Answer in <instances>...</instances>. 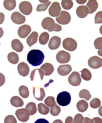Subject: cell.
<instances>
[{
  "mask_svg": "<svg viewBox=\"0 0 102 123\" xmlns=\"http://www.w3.org/2000/svg\"><path fill=\"white\" fill-rule=\"evenodd\" d=\"M83 123H93V121L92 119L87 117H85Z\"/></svg>",
  "mask_w": 102,
  "mask_h": 123,
  "instance_id": "ee69618b",
  "label": "cell"
},
{
  "mask_svg": "<svg viewBox=\"0 0 102 123\" xmlns=\"http://www.w3.org/2000/svg\"><path fill=\"white\" fill-rule=\"evenodd\" d=\"M49 35L47 32H43L39 37V42L41 45H44L48 43L49 40Z\"/></svg>",
  "mask_w": 102,
  "mask_h": 123,
  "instance_id": "f1b7e54d",
  "label": "cell"
},
{
  "mask_svg": "<svg viewBox=\"0 0 102 123\" xmlns=\"http://www.w3.org/2000/svg\"><path fill=\"white\" fill-rule=\"evenodd\" d=\"M70 55L69 53L64 50L59 51L56 55L57 60L60 64L68 63L70 60Z\"/></svg>",
  "mask_w": 102,
  "mask_h": 123,
  "instance_id": "ba28073f",
  "label": "cell"
},
{
  "mask_svg": "<svg viewBox=\"0 0 102 123\" xmlns=\"http://www.w3.org/2000/svg\"><path fill=\"white\" fill-rule=\"evenodd\" d=\"M38 34L37 32L33 31L27 38V42L29 47L36 43L38 41Z\"/></svg>",
  "mask_w": 102,
  "mask_h": 123,
  "instance_id": "ffe728a7",
  "label": "cell"
},
{
  "mask_svg": "<svg viewBox=\"0 0 102 123\" xmlns=\"http://www.w3.org/2000/svg\"><path fill=\"white\" fill-rule=\"evenodd\" d=\"M88 64L92 68H99L102 66V59L97 56H93L89 59Z\"/></svg>",
  "mask_w": 102,
  "mask_h": 123,
  "instance_id": "8fae6325",
  "label": "cell"
},
{
  "mask_svg": "<svg viewBox=\"0 0 102 123\" xmlns=\"http://www.w3.org/2000/svg\"><path fill=\"white\" fill-rule=\"evenodd\" d=\"M5 15L2 12H0V25L2 24L4 22L5 19Z\"/></svg>",
  "mask_w": 102,
  "mask_h": 123,
  "instance_id": "7dc6e473",
  "label": "cell"
},
{
  "mask_svg": "<svg viewBox=\"0 0 102 123\" xmlns=\"http://www.w3.org/2000/svg\"><path fill=\"white\" fill-rule=\"evenodd\" d=\"M79 97L81 98H85L86 101H89L91 98V95L90 92L86 89H82L81 91L79 93Z\"/></svg>",
  "mask_w": 102,
  "mask_h": 123,
  "instance_id": "1f68e13d",
  "label": "cell"
},
{
  "mask_svg": "<svg viewBox=\"0 0 102 123\" xmlns=\"http://www.w3.org/2000/svg\"><path fill=\"white\" fill-rule=\"evenodd\" d=\"M40 69L43 71L44 76H49L53 73L54 70L53 65L48 63H46L43 64Z\"/></svg>",
  "mask_w": 102,
  "mask_h": 123,
  "instance_id": "d6986e66",
  "label": "cell"
},
{
  "mask_svg": "<svg viewBox=\"0 0 102 123\" xmlns=\"http://www.w3.org/2000/svg\"><path fill=\"white\" fill-rule=\"evenodd\" d=\"M4 123H17L16 118L12 115H9L5 117L4 120Z\"/></svg>",
  "mask_w": 102,
  "mask_h": 123,
  "instance_id": "f35d334b",
  "label": "cell"
},
{
  "mask_svg": "<svg viewBox=\"0 0 102 123\" xmlns=\"http://www.w3.org/2000/svg\"><path fill=\"white\" fill-rule=\"evenodd\" d=\"M71 19L70 14L65 11H62L60 15L56 18L57 22L62 25L68 24L70 22Z\"/></svg>",
  "mask_w": 102,
  "mask_h": 123,
  "instance_id": "5b68a950",
  "label": "cell"
},
{
  "mask_svg": "<svg viewBox=\"0 0 102 123\" xmlns=\"http://www.w3.org/2000/svg\"><path fill=\"white\" fill-rule=\"evenodd\" d=\"M4 32L1 27H0V38H1L3 36Z\"/></svg>",
  "mask_w": 102,
  "mask_h": 123,
  "instance_id": "816d5d0a",
  "label": "cell"
},
{
  "mask_svg": "<svg viewBox=\"0 0 102 123\" xmlns=\"http://www.w3.org/2000/svg\"><path fill=\"white\" fill-rule=\"evenodd\" d=\"M90 106L92 108L97 109L101 106V101L99 99L96 98L91 100L90 103Z\"/></svg>",
  "mask_w": 102,
  "mask_h": 123,
  "instance_id": "d590c367",
  "label": "cell"
},
{
  "mask_svg": "<svg viewBox=\"0 0 102 123\" xmlns=\"http://www.w3.org/2000/svg\"><path fill=\"white\" fill-rule=\"evenodd\" d=\"M61 39L59 37L54 36L51 38L48 44L49 48L52 50L59 48L61 44Z\"/></svg>",
  "mask_w": 102,
  "mask_h": 123,
  "instance_id": "9a60e30c",
  "label": "cell"
},
{
  "mask_svg": "<svg viewBox=\"0 0 102 123\" xmlns=\"http://www.w3.org/2000/svg\"><path fill=\"white\" fill-rule=\"evenodd\" d=\"M98 114L101 117H102V105L100 107L98 110Z\"/></svg>",
  "mask_w": 102,
  "mask_h": 123,
  "instance_id": "f907efd6",
  "label": "cell"
},
{
  "mask_svg": "<svg viewBox=\"0 0 102 123\" xmlns=\"http://www.w3.org/2000/svg\"><path fill=\"white\" fill-rule=\"evenodd\" d=\"M65 123H73V119L72 117L69 116L66 118Z\"/></svg>",
  "mask_w": 102,
  "mask_h": 123,
  "instance_id": "bcb514c9",
  "label": "cell"
},
{
  "mask_svg": "<svg viewBox=\"0 0 102 123\" xmlns=\"http://www.w3.org/2000/svg\"><path fill=\"white\" fill-rule=\"evenodd\" d=\"M41 25L44 29L48 30L49 32H59L62 30L61 26L55 23L54 19L50 17L44 19L41 23Z\"/></svg>",
  "mask_w": 102,
  "mask_h": 123,
  "instance_id": "7a4b0ae2",
  "label": "cell"
},
{
  "mask_svg": "<svg viewBox=\"0 0 102 123\" xmlns=\"http://www.w3.org/2000/svg\"><path fill=\"white\" fill-rule=\"evenodd\" d=\"M63 46L65 49L72 52L76 49L77 47V43L73 38H67L63 41Z\"/></svg>",
  "mask_w": 102,
  "mask_h": 123,
  "instance_id": "277c9868",
  "label": "cell"
},
{
  "mask_svg": "<svg viewBox=\"0 0 102 123\" xmlns=\"http://www.w3.org/2000/svg\"><path fill=\"white\" fill-rule=\"evenodd\" d=\"M19 93L20 96L23 98H27L29 96V93L28 88L24 85L21 86L19 89Z\"/></svg>",
  "mask_w": 102,
  "mask_h": 123,
  "instance_id": "f546056e",
  "label": "cell"
},
{
  "mask_svg": "<svg viewBox=\"0 0 102 123\" xmlns=\"http://www.w3.org/2000/svg\"><path fill=\"white\" fill-rule=\"evenodd\" d=\"M61 111L60 106L58 105L56 103V104L54 107L50 108L49 112L50 114L54 116H56L60 114Z\"/></svg>",
  "mask_w": 102,
  "mask_h": 123,
  "instance_id": "e575fe53",
  "label": "cell"
},
{
  "mask_svg": "<svg viewBox=\"0 0 102 123\" xmlns=\"http://www.w3.org/2000/svg\"><path fill=\"white\" fill-rule=\"evenodd\" d=\"M72 68L69 64L60 65L58 68V72L62 76L68 75L71 72Z\"/></svg>",
  "mask_w": 102,
  "mask_h": 123,
  "instance_id": "e0dca14e",
  "label": "cell"
},
{
  "mask_svg": "<svg viewBox=\"0 0 102 123\" xmlns=\"http://www.w3.org/2000/svg\"><path fill=\"white\" fill-rule=\"evenodd\" d=\"M98 2L95 0L88 1L86 4V6L89 9V14H92L95 12L98 9Z\"/></svg>",
  "mask_w": 102,
  "mask_h": 123,
  "instance_id": "7402d4cb",
  "label": "cell"
},
{
  "mask_svg": "<svg viewBox=\"0 0 102 123\" xmlns=\"http://www.w3.org/2000/svg\"><path fill=\"white\" fill-rule=\"evenodd\" d=\"M17 70L20 75L23 77H25L29 74L30 69L27 63L22 62L18 65Z\"/></svg>",
  "mask_w": 102,
  "mask_h": 123,
  "instance_id": "2e32d148",
  "label": "cell"
},
{
  "mask_svg": "<svg viewBox=\"0 0 102 123\" xmlns=\"http://www.w3.org/2000/svg\"><path fill=\"white\" fill-rule=\"evenodd\" d=\"M61 5L64 9L69 10L73 7V3L72 0H62Z\"/></svg>",
  "mask_w": 102,
  "mask_h": 123,
  "instance_id": "836d02e7",
  "label": "cell"
},
{
  "mask_svg": "<svg viewBox=\"0 0 102 123\" xmlns=\"http://www.w3.org/2000/svg\"><path fill=\"white\" fill-rule=\"evenodd\" d=\"M3 6L7 10H12L16 7V1L15 0H5L4 1Z\"/></svg>",
  "mask_w": 102,
  "mask_h": 123,
  "instance_id": "d4e9b609",
  "label": "cell"
},
{
  "mask_svg": "<svg viewBox=\"0 0 102 123\" xmlns=\"http://www.w3.org/2000/svg\"><path fill=\"white\" fill-rule=\"evenodd\" d=\"M80 72H81V76L83 79L87 81L91 80L92 74L91 72L88 69L85 68Z\"/></svg>",
  "mask_w": 102,
  "mask_h": 123,
  "instance_id": "4dcf8cb0",
  "label": "cell"
},
{
  "mask_svg": "<svg viewBox=\"0 0 102 123\" xmlns=\"http://www.w3.org/2000/svg\"><path fill=\"white\" fill-rule=\"evenodd\" d=\"M25 108L29 112L30 116L35 114L38 111L36 104L33 102H29L27 104Z\"/></svg>",
  "mask_w": 102,
  "mask_h": 123,
  "instance_id": "4316f807",
  "label": "cell"
},
{
  "mask_svg": "<svg viewBox=\"0 0 102 123\" xmlns=\"http://www.w3.org/2000/svg\"><path fill=\"white\" fill-rule=\"evenodd\" d=\"M94 45L96 49L102 50V37L97 38L95 40Z\"/></svg>",
  "mask_w": 102,
  "mask_h": 123,
  "instance_id": "74e56055",
  "label": "cell"
},
{
  "mask_svg": "<svg viewBox=\"0 0 102 123\" xmlns=\"http://www.w3.org/2000/svg\"><path fill=\"white\" fill-rule=\"evenodd\" d=\"M44 55L39 50L33 49L28 52L27 60L30 64L35 67L38 66L43 62Z\"/></svg>",
  "mask_w": 102,
  "mask_h": 123,
  "instance_id": "6da1fadb",
  "label": "cell"
},
{
  "mask_svg": "<svg viewBox=\"0 0 102 123\" xmlns=\"http://www.w3.org/2000/svg\"><path fill=\"white\" fill-rule=\"evenodd\" d=\"M71 96L69 93L63 91L58 94L56 101L59 105L66 106L70 103Z\"/></svg>",
  "mask_w": 102,
  "mask_h": 123,
  "instance_id": "3957f363",
  "label": "cell"
},
{
  "mask_svg": "<svg viewBox=\"0 0 102 123\" xmlns=\"http://www.w3.org/2000/svg\"><path fill=\"white\" fill-rule=\"evenodd\" d=\"M11 45L13 49L16 52H21L23 50V45L18 39H13L11 42Z\"/></svg>",
  "mask_w": 102,
  "mask_h": 123,
  "instance_id": "44dd1931",
  "label": "cell"
},
{
  "mask_svg": "<svg viewBox=\"0 0 102 123\" xmlns=\"http://www.w3.org/2000/svg\"><path fill=\"white\" fill-rule=\"evenodd\" d=\"M84 120V117L82 115L78 113L74 117L73 123H83Z\"/></svg>",
  "mask_w": 102,
  "mask_h": 123,
  "instance_id": "ab89813d",
  "label": "cell"
},
{
  "mask_svg": "<svg viewBox=\"0 0 102 123\" xmlns=\"http://www.w3.org/2000/svg\"><path fill=\"white\" fill-rule=\"evenodd\" d=\"M68 80L71 85L73 86H78L81 83V76L78 72H73L69 76Z\"/></svg>",
  "mask_w": 102,
  "mask_h": 123,
  "instance_id": "52a82bcc",
  "label": "cell"
},
{
  "mask_svg": "<svg viewBox=\"0 0 102 123\" xmlns=\"http://www.w3.org/2000/svg\"><path fill=\"white\" fill-rule=\"evenodd\" d=\"M20 11L24 15H28L32 11V6L31 3L27 1L21 2L19 5Z\"/></svg>",
  "mask_w": 102,
  "mask_h": 123,
  "instance_id": "9c48e42d",
  "label": "cell"
},
{
  "mask_svg": "<svg viewBox=\"0 0 102 123\" xmlns=\"http://www.w3.org/2000/svg\"><path fill=\"white\" fill-rule=\"evenodd\" d=\"M5 76L3 74L0 73V87L2 86L5 83Z\"/></svg>",
  "mask_w": 102,
  "mask_h": 123,
  "instance_id": "b9f144b4",
  "label": "cell"
},
{
  "mask_svg": "<svg viewBox=\"0 0 102 123\" xmlns=\"http://www.w3.org/2000/svg\"><path fill=\"white\" fill-rule=\"evenodd\" d=\"M33 94L35 99L38 101H42L45 97L44 89L40 87H32Z\"/></svg>",
  "mask_w": 102,
  "mask_h": 123,
  "instance_id": "4fadbf2b",
  "label": "cell"
},
{
  "mask_svg": "<svg viewBox=\"0 0 102 123\" xmlns=\"http://www.w3.org/2000/svg\"><path fill=\"white\" fill-rule=\"evenodd\" d=\"M99 31L101 34L102 35V25L101 26L100 28Z\"/></svg>",
  "mask_w": 102,
  "mask_h": 123,
  "instance_id": "11a10c76",
  "label": "cell"
},
{
  "mask_svg": "<svg viewBox=\"0 0 102 123\" xmlns=\"http://www.w3.org/2000/svg\"><path fill=\"white\" fill-rule=\"evenodd\" d=\"M36 70H37L36 69H35L31 72V73L30 75V77L31 79V81H33L35 71H36Z\"/></svg>",
  "mask_w": 102,
  "mask_h": 123,
  "instance_id": "681fc988",
  "label": "cell"
},
{
  "mask_svg": "<svg viewBox=\"0 0 102 123\" xmlns=\"http://www.w3.org/2000/svg\"><path fill=\"white\" fill-rule=\"evenodd\" d=\"M93 121V123H102V119L99 117H96L92 119Z\"/></svg>",
  "mask_w": 102,
  "mask_h": 123,
  "instance_id": "7bdbcfd3",
  "label": "cell"
},
{
  "mask_svg": "<svg viewBox=\"0 0 102 123\" xmlns=\"http://www.w3.org/2000/svg\"><path fill=\"white\" fill-rule=\"evenodd\" d=\"M95 24L102 23V11L97 13L95 17Z\"/></svg>",
  "mask_w": 102,
  "mask_h": 123,
  "instance_id": "60d3db41",
  "label": "cell"
},
{
  "mask_svg": "<svg viewBox=\"0 0 102 123\" xmlns=\"http://www.w3.org/2000/svg\"><path fill=\"white\" fill-rule=\"evenodd\" d=\"M15 115L20 121L26 122L29 119V112L26 109L22 108L18 109L15 112Z\"/></svg>",
  "mask_w": 102,
  "mask_h": 123,
  "instance_id": "8992f818",
  "label": "cell"
},
{
  "mask_svg": "<svg viewBox=\"0 0 102 123\" xmlns=\"http://www.w3.org/2000/svg\"><path fill=\"white\" fill-rule=\"evenodd\" d=\"M61 9L60 3L57 2H54L52 3L48 9V13L53 17H57L60 15Z\"/></svg>",
  "mask_w": 102,
  "mask_h": 123,
  "instance_id": "30bf717a",
  "label": "cell"
},
{
  "mask_svg": "<svg viewBox=\"0 0 102 123\" xmlns=\"http://www.w3.org/2000/svg\"><path fill=\"white\" fill-rule=\"evenodd\" d=\"M76 13L78 17L80 18L86 17L89 13L88 8L85 5L79 6L76 9Z\"/></svg>",
  "mask_w": 102,
  "mask_h": 123,
  "instance_id": "ac0fdd59",
  "label": "cell"
},
{
  "mask_svg": "<svg viewBox=\"0 0 102 123\" xmlns=\"http://www.w3.org/2000/svg\"><path fill=\"white\" fill-rule=\"evenodd\" d=\"M53 123H63V122L60 119H58L54 120Z\"/></svg>",
  "mask_w": 102,
  "mask_h": 123,
  "instance_id": "f5cc1de1",
  "label": "cell"
},
{
  "mask_svg": "<svg viewBox=\"0 0 102 123\" xmlns=\"http://www.w3.org/2000/svg\"><path fill=\"white\" fill-rule=\"evenodd\" d=\"M51 3L50 1L44 4H40L37 6L36 9L37 11L38 12L44 11L47 10L48 7Z\"/></svg>",
  "mask_w": 102,
  "mask_h": 123,
  "instance_id": "8d00e7d4",
  "label": "cell"
},
{
  "mask_svg": "<svg viewBox=\"0 0 102 123\" xmlns=\"http://www.w3.org/2000/svg\"><path fill=\"white\" fill-rule=\"evenodd\" d=\"M76 106L78 111L83 113L87 110L88 108V104L85 100H82L77 103Z\"/></svg>",
  "mask_w": 102,
  "mask_h": 123,
  "instance_id": "cb8c5ba5",
  "label": "cell"
},
{
  "mask_svg": "<svg viewBox=\"0 0 102 123\" xmlns=\"http://www.w3.org/2000/svg\"><path fill=\"white\" fill-rule=\"evenodd\" d=\"M36 70H38L40 77L41 78V80H42L44 76V73L43 71L40 68L37 69Z\"/></svg>",
  "mask_w": 102,
  "mask_h": 123,
  "instance_id": "c3c4849f",
  "label": "cell"
},
{
  "mask_svg": "<svg viewBox=\"0 0 102 123\" xmlns=\"http://www.w3.org/2000/svg\"><path fill=\"white\" fill-rule=\"evenodd\" d=\"M11 18L12 21L15 24L21 25L25 22V17L18 12H15L12 14Z\"/></svg>",
  "mask_w": 102,
  "mask_h": 123,
  "instance_id": "7c38bea8",
  "label": "cell"
},
{
  "mask_svg": "<svg viewBox=\"0 0 102 123\" xmlns=\"http://www.w3.org/2000/svg\"><path fill=\"white\" fill-rule=\"evenodd\" d=\"M34 123H49L48 121L44 119H37Z\"/></svg>",
  "mask_w": 102,
  "mask_h": 123,
  "instance_id": "f6af8a7d",
  "label": "cell"
},
{
  "mask_svg": "<svg viewBox=\"0 0 102 123\" xmlns=\"http://www.w3.org/2000/svg\"><path fill=\"white\" fill-rule=\"evenodd\" d=\"M98 54L99 56L102 57V50H99L98 52Z\"/></svg>",
  "mask_w": 102,
  "mask_h": 123,
  "instance_id": "db71d44e",
  "label": "cell"
},
{
  "mask_svg": "<svg viewBox=\"0 0 102 123\" xmlns=\"http://www.w3.org/2000/svg\"><path fill=\"white\" fill-rule=\"evenodd\" d=\"M44 103L50 108L54 107L56 104L54 98L53 96H49L44 100Z\"/></svg>",
  "mask_w": 102,
  "mask_h": 123,
  "instance_id": "d6a6232c",
  "label": "cell"
},
{
  "mask_svg": "<svg viewBox=\"0 0 102 123\" xmlns=\"http://www.w3.org/2000/svg\"><path fill=\"white\" fill-rule=\"evenodd\" d=\"M38 111L41 114L46 115L49 113L50 110L49 107L43 103H40L38 105Z\"/></svg>",
  "mask_w": 102,
  "mask_h": 123,
  "instance_id": "83f0119b",
  "label": "cell"
},
{
  "mask_svg": "<svg viewBox=\"0 0 102 123\" xmlns=\"http://www.w3.org/2000/svg\"><path fill=\"white\" fill-rule=\"evenodd\" d=\"M12 105L15 107H22L24 105V102L22 99L18 96H14L10 100Z\"/></svg>",
  "mask_w": 102,
  "mask_h": 123,
  "instance_id": "603a6c76",
  "label": "cell"
},
{
  "mask_svg": "<svg viewBox=\"0 0 102 123\" xmlns=\"http://www.w3.org/2000/svg\"><path fill=\"white\" fill-rule=\"evenodd\" d=\"M31 31V28L29 25H24L19 27L18 34L20 37L25 38L28 36Z\"/></svg>",
  "mask_w": 102,
  "mask_h": 123,
  "instance_id": "5bb4252c",
  "label": "cell"
},
{
  "mask_svg": "<svg viewBox=\"0 0 102 123\" xmlns=\"http://www.w3.org/2000/svg\"><path fill=\"white\" fill-rule=\"evenodd\" d=\"M7 58L8 61L10 63L14 64H17L19 59L18 55L14 52L9 53L8 55Z\"/></svg>",
  "mask_w": 102,
  "mask_h": 123,
  "instance_id": "484cf974",
  "label": "cell"
}]
</instances>
